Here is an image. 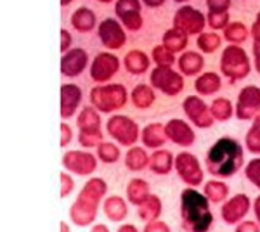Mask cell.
Listing matches in <instances>:
<instances>
[{"mask_svg":"<svg viewBox=\"0 0 260 232\" xmlns=\"http://www.w3.org/2000/svg\"><path fill=\"white\" fill-rule=\"evenodd\" d=\"M61 2H62V6H66V4H68L70 0H61Z\"/></svg>","mask_w":260,"mask_h":232,"instance_id":"33","label":"cell"},{"mask_svg":"<svg viewBox=\"0 0 260 232\" xmlns=\"http://www.w3.org/2000/svg\"><path fill=\"white\" fill-rule=\"evenodd\" d=\"M205 21L203 14L191 7H182L177 16H175V26L179 31H182L184 35H191V33H198L203 28Z\"/></svg>","mask_w":260,"mask_h":232,"instance_id":"3","label":"cell"},{"mask_svg":"<svg viewBox=\"0 0 260 232\" xmlns=\"http://www.w3.org/2000/svg\"><path fill=\"white\" fill-rule=\"evenodd\" d=\"M184 44H186V37H184L182 31H174V29L167 31L165 45L169 50H180L184 47Z\"/></svg>","mask_w":260,"mask_h":232,"instance_id":"19","label":"cell"},{"mask_svg":"<svg viewBox=\"0 0 260 232\" xmlns=\"http://www.w3.org/2000/svg\"><path fill=\"white\" fill-rule=\"evenodd\" d=\"M139 11V0H118V4H116V12L130 29H137L141 26Z\"/></svg>","mask_w":260,"mask_h":232,"instance_id":"7","label":"cell"},{"mask_svg":"<svg viewBox=\"0 0 260 232\" xmlns=\"http://www.w3.org/2000/svg\"><path fill=\"white\" fill-rule=\"evenodd\" d=\"M248 59H246V54L243 52L241 49L238 47H229L224 52V57H222V70L228 77H234V78H243L248 73Z\"/></svg>","mask_w":260,"mask_h":232,"instance_id":"2","label":"cell"},{"mask_svg":"<svg viewBox=\"0 0 260 232\" xmlns=\"http://www.w3.org/2000/svg\"><path fill=\"white\" fill-rule=\"evenodd\" d=\"M219 44H220V40L215 33H207V35H201L198 39V45L205 50V52H212V50H215L217 47H219Z\"/></svg>","mask_w":260,"mask_h":232,"instance_id":"21","label":"cell"},{"mask_svg":"<svg viewBox=\"0 0 260 232\" xmlns=\"http://www.w3.org/2000/svg\"><path fill=\"white\" fill-rule=\"evenodd\" d=\"M161 126L160 125H151L148 128L144 130V142L146 146L149 147H156V146H161L163 141H165V136L161 134Z\"/></svg>","mask_w":260,"mask_h":232,"instance_id":"16","label":"cell"},{"mask_svg":"<svg viewBox=\"0 0 260 232\" xmlns=\"http://www.w3.org/2000/svg\"><path fill=\"white\" fill-rule=\"evenodd\" d=\"M201 66H203V59L194 52L184 54L182 59H180V68H182V71H186L187 75L196 73Z\"/></svg>","mask_w":260,"mask_h":232,"instance_id":"17","label":"cell"},{"mask_svg":"<svg viewBox=\"0 0 260 232\" xmlns=\"http://www.w3.org/2000/svg\"><path fill=\"white\" fill-rule=\"evenodd\" d=\"M154 158V163L160 164V167L156 168V174H167V170H169L170 167V154L169 153H156L153 156Z\"/></svg>","mask_w":260,"mask_h":232,"instance_id":"24","label":"cell"},{"mask_svg":"<svg viewBox=\"0 0 260 232\" xmlns=\"http://www.w3.org/2000/svg\"><path fill=\"white\" fill-rule=\"evenodd\" d=\"M260 109V90L255 87H246L240 94V108L238 115L241 120H248Z\"/></svg>","mask_w":260,"mask_h":232,"instance_id":"6","label":"cell"},{"mask_svg":"<svg viewBox=\"0 0 260 232\" xmlns=\"http://www.w3.org/2000/svg\"><path fill=\"white\" fill-rule=\"evenodd\" d=\"M151 80H153L154 85L160 87L167 94H177V92H180V88H182V80H180L179 75L167 68L154 70Z\"/></svg>","mask_w":260,"mask_h":232,"instance_id":"5","label":"cell"},{"mask_svg":"<svg viewBox=\"0 0 260 232\" xmlns=\"http://www.w3.org/2000/svg\"><path fill=\"white\" fill-rule=\"evenodd\" d=\"M225 37H228L229 40H234V42L245 40L246 29H245V26H241V24H231V26L225 29Z\"/></svg>","mask_w":260,"mask_h":232,"instance_id":"23","label":"cell"},{"mask_svg":"<svg viewBox=\"0 0 260 232\" xmlns=\"http://www.w3.org/2000/svg\"><path fill=\"white\" fill-rule=\"evenodd\" d=\"M146 4H148L149 7H156L160 6V4H163V0H144Z\"/></svg>","mask_w":260,"mask_h":232,"instance_id":"32","label":"cell"},{"mask_svg":"<svg viewBox=\"0 0 260 232\" xmlns=\"http://www.w3.org/2000/svg\"><path fill=\"white\" fill-rule=\"evenodd\" d=\"M134 99H136V104L139 108H144V106H149L151 101H153V92L149 90V87L146 85H139L134 94Z\"/></svg>","mask_w":260,"mask_h":232,"instance_id":"20","label":"cell"},{"mask_svg":"<svg viewBox=\"0 0 260 232\" xmlns=\"http://www.w3.org/2000/svg\"><path fill=\"white\" fill-rule=\"evenodd\" d=\"M149 61L148 57L144 56V54L141 52H130L127 56V68L128 71H134V73H141V71H144L148 68Z\"/></svg>","mask_w":260,"mask_h":232,"instance_id":"18","label":"cell"},{"mask_svg":"<svg viewBox=\"0 0 260 232\" xmlns=\"http://www.w3.org/2000/svg\"><path fill=\"white\" fill-rule=\"evenodd\" d=\"M225 21H228V12H224V14H213V12H210V24L213 28L224 26Z\"/></svg>","mask_w":260,"mask_h":232,"instance_id":"28","label":"cell"},{"mask_svg":"<svg viewBox=\"0 0 260 232\" xmlns=\"http://www.w3.org/2000/svg\"><path fill=\"white\" fill-rule=\"evenodd\" d=\"M73 26L82 31H89L94 26V14L87 9H80L73 14Z\"/></svg>","mask_w":260,"mask_h":232,"instance_id":"15","label":"cell"},{"mask_svg":"<svg viewBox=\"0 0 260 232\" xmlns=\"http://www.w3.org/2000/svg\"><path fill=\"white\" fill-rule=\"evenodd\" d=\"M177 2H182V0H177Z\"/></svg>","mask_w":260,"mask_h":232,"instance_id":"35","label":"cell"},{"mask_svg":"<svg viewBox=\"0 0 260 232\" xmlns=\"http://www.w3.org/2000/svg\"><path fill=\"white\" fill-rule=\"evenodd\" d=\"M253 35H255V42L260 44V14H258L257 23H255V26H253Z\"/></svg>","mask_w":260,"mask_h":232,"instance_id":"31","label":"cell"},{"mask_svg":"<svg viewBox=\"0 0 260 232\" xmlns=\"http://www.w3.org/2000/svg\"><path fill=\"white\" fill-rule=\"evenodd\" d=\"M118 70V59L111 54H99L95 57L94 68H92V77L94 80H108L113 77V73Z\"/></svg>","mask_w":260,"mask_h":232,"instance_id":"9","label":"cell"},{"mask_svg":"<svg viewBox=\"0 0 260 232\" xmlns=\"http://www.w3.org/2000/svg\"><path fill=\"white\" fill-rule=\"evenodd\" d=\"M103 2H110V0H103Z\"/></svg>","mask_w":260,"mask_h":232,"instance_id":"34","label":"cell"},{"mask_svg":"<svg viewBox=\"0 0 260 232\" xmlns=\"http://www.w3.org/2000/svg\"><path fill=\"white\" fill-rule=\"evenodd\" d=\"M99 154H101V158H103L104 161H108V163L115 161V159L118 158V151H116L115 147H113L111 144H104V146H101Z\"/></svg>","mask_w":260,"mask_h":232,"instance_id":"25","label":"cell"},{"mask_svg":"<svg viewBox=\"0 0 260 232\" xmlns=\"http://www.w3.org/2000/svg\"><path fill=\"white\" fill-rule=\"evenodd\" d=\"M167 134L172 141L179 142L180 146H189L192 141H194V134L191 132V128L187 125H184L182 121L175 120V121H170L167 125Z\"/></svg>","mask_w":260,"mask_h":232,"instance_id":"11","label":"cell"},{"mask_svg":"<svg viewBox=\"0 0 260 232\" xmlns=\"http://www.w3.org/2000/svg\"><path fill=\"white\" fill-rule=\"evenodd\" d=\"M99 35H101V40H103L110 49H118L125 42V35H123V31H121L120 24L113 19H106L103 24H101Z\"/></svg>","mask_w":260,"mask_h":232,"instance_id":"8","label":"cell"},{"mask_svg":"<svg viewBox=\"0 0 260 232\" xmlns=\"http://www.w3.org/2000/svg\"><path fill=\"white\" fill-rule=\"evenodd\" d=\"M251 164H253V167L260 172V159H257V161H251ZM248 177H250V179L253 180V182L260 187V174H258V175H248Z\"/></svg>","mask_w":260,"mask_h":232,"instance_id":"30","label":"cell"},{"mask_svg":"<svg viewBox=\"0 0 260 232\" xmlns=\"http://www.w3.org/2000/svg\"><path fill=\"white\" fill-rule=\"evenodd\" d=\"M219 87H220V80L213 73L203 75V77L196 82V90L201 92V94H212L213 90H219Z\"/></svg>","mask_w":260,"mask_h":232,"instance_id":"14","label":"cell"},{"mask_svg":"<svg viewBox=\"0 0 260 232\" xmlns=\"http://www.w3.org/2000/svg\"><path fill=\"white\" fill-rule=\"evenodd\" d=\"M154 59H156L158 64H172V62H174V57H172L170 50H167L165 47L154 49Z\"/></svg>","mask_w":260,"mask_h":232,"instance_id":"26","label":"cell"},{"mask_svg":"<svg viewBox=\"0 0 260 232\" xmlns=\"http://www.w3.org/2000/svg\"><path fill=\"white\" fill-rule=\"evenodd\" d=\"M94 101L101 109H113L116 106H123L125 90L121 85H111L106 88H98L94 90Z\"/></svg>","mask_w":260,"mask_h":232,"instance_id":"4","label":"cell"},{"mask_svg":"<svg viewBox=\"0 0 260 232\" xmlns=\"http://www.w3.org/2000/svg\"><path fill=\"white\" fill-rule=\"evenodd\" d=\"M78 101H80V90H78V87L75 85L62 87V115L68 118L73 113Z\"/></svg>","mask_w":260,"mask_h":232,"instance_id":"12","label":"cell"},{"mask_svg":"<svg viewBox=\"0 0 260 232\" xmlns=\"http://www.w3.org/2000/svg\"><path fill=\"white\" fill-rule=\"evenodd\" d=\"M243 159V151L234 139H220L208 153L207 167L210 174L217 177L234 175L240 168Z\"/></svg>","mask_w":260,"mask_h":232,"instance_id":"1","label":"cell"},{"mask_svg":"<svg viewBox=\"0 0 260 232\" xmlns=\"http://www.w3.org/2000/svg\"><path fill=\"white\" fill-rule=\"evenodd\" d=\"M213 115L217 120H228L231 116V104L225 99H219L213 104Z\"/></svg>","mask_w":260,"mask_h":232,"instance_id":"22","label":"cell"},{"mask_svg":"<svg viewBox=\"0 0 260 232\" xmlns=\"http://www.w3.org/2000/svg\"><path fill=\"white\" fill-rule=\"evenodd\" d=\"M70 158L75 159V164H71V168L78 172V174H89L90 170H94L95 161L90 154H82V153H70Z\"/></svg>","mask_w":260,"mask_h":232,"instance_id":"13","label":"cell"},{"mask_svg":"<svg viewBox=\"0 0 260 232\" xmlns=\"http://www.w3.org/2000/svg\"><path fill=\"white\" fill-rule=\"evenodd\" d=\"M208 6H210V12L213 14H224V12H228L229 0H208Z\"/></svg>","mask_w":260,"mask_h":232,"instance_id":"27","label":"cell"},{"mask_svg":"<svg viewBox=\"0 0 260 232\" xmlns=\"http://www.w3.org/2000/svg\"><path fill=\"white\" fill-rule=\"evenodd\" d=\"M70 33L66 31V29H62L61 31V50H66L68 49V45H70Z\"/></svg>","mask_w":260,"mask_h":232,"instance_id":"29","label":"cell"},{"mask_svg":"<svg viewBox=\"0 0 260 232\" xmlns=\"http://www.w3.org/2000/svg\"><path fill=\"white\" fill-rule=\"evenodd\" d=\"M85 64H87L85 52H83L82 49H75V50H71L70 54H66V57L62 59L61 70L66 77H75V75H78L85 68Z\"/></svg>","mask_w":260,"mask_h":232,"instance_id":"10","label":"cell"}]
</instances>
